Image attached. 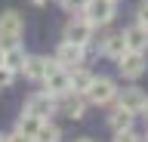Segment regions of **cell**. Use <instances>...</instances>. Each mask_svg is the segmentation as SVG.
<instances>
[{
    "mask_svg": "<svg viewBox=\"0 0 148 142\" xmlns=\"http://www.w3.org/2000/svg\"><path fill=\"white\" fill-rule=\"evenodd\" d=\"M49 68H53V65H49L43 56H28V59H25V68H22V74H25L28 80H46Z\"/></svg>",
    "mask_w": 148,
    "mask_h": 142,
    "instance_id": "11",
    "label": "cell"
},
{
    "mask_svg": "<svg viewBox=\"0 0 148 142\" xmlns=\"http://www.w3.org/2000/svg\"><path fill=\"white\" fill-rule=\"evenodd\" d=\"M6 142H34V139H31V136H25V133H12V136H6Z\"/></svg>",
    "mask_w": 148,
    "mask_h": 142,
    "instance_id": "23",
    "label": "cell"
},
{
    "mask_svg": "<svg viewBox=\"0 0 148 142\" xmlns=\"http://www.w3.org/2000/svg\"><path fill=\"white\" fill-rule=\"evenodd\" d=\"M53 111H56V96H49V93H34L25 102V114H34L37 121H49Z\"/></svg>",
    "mask_w": 148,
    "mask_h": 142,
    "instance_id": "6",
    "label": "cell"
},
{
    "mask_svg": "<svg viewBox=\"0 0 148 142\" xmlns=\"http://www.w3.org/2000/svg\"><path fill=\"white\" fill-rule=\"evenodd\" d=\"M83 62V47H74V43H59V49H56V65H62V68H80Z\"/></svg>",
    "mask_w": 148,
    "mask_h": 142,
    "instance_id": "8",
    "label": "cell"
},
{
    "mask_svg": "<svg viewBox=\"0 0 148 142\" xmlns=\"http://www.w3.org/2000/svg\"><path fill=\"white\" fill-rule=\"evenodd\" d=\"M136 22L148 28V0H142V3H139V10H136Z\"/></svg>",
    "mask_w": 148,
    "mask_h": 142,
    "instance_id": "21",
    "label": "cell"
},
{
    "mask_svg": "<svg viewBox=\"0 0 148 142\" xmlns=\"http://www.w3.org/2000/svg\"><path fill=\"white\" fill-rule=\"evenodd\" d=\"M92 80H96V77H92L86 68H74V71H71V93H80L83 96L92 86Z\"/></svg>",
    "mask_w": 148,
    "mask_h": 142,
    "instance_id": "16",
    "label": "cell"
},
{
    "mask_svg": "<svg viewBox=\"0 0 148 142\" xmlns=\"http://www.w3.org/2000/svg\"><path fill=\"white\" fill-rule=\"evenodd\" d=\"M25 59H28V56L22 53V47H18V43H16V47H6V49H3V65H6L9 71H16V74L25 68Z\"/></svg>",
    "mask_w": 148,
    "mask_h": 142,
    "instance_id": "15",
    "label": "cell"
},
{
    "mask_svg": "<svg viewBox=\"0 0 148 142\" xmlns=\"http://www.w3.org/2000/svg\"><path fill=\"white\" fill-rule=\"evenodd\" d=\"M92 40V25L83 16H74L65 25V43H74V47H86Z\"/></svg>",
    "mask_w": 148,
    "mask_h": 142,
    "instance_id": "4",
    "label": "cell"
},
{
    "mask_svg": "<svg viewBox=\"0 0 148 142\" xmlns=\"http://www.w3.org/2000/svg\"><path fill=\"white\" fill-rule=\"evenodd\" d=\"M145 142H148V136H145Z\"/></svg>",
    "mask_w": 148,
    "mask_h": 142,
    "instance_id": "28",
    "label": "cell"
},
{
    "mask_svg": "<svg viewBox=\"0 0 148 142\" xmlns=\"http://www.w3.org/2000/svg\"><path fill=\"white\" fill-rule=\"evenodd\" d=\"M133 117H136V114L133 111H127V108H114V111H111V117H108V123H111V130L114 133H123V130H133Z\"/></svg>",
    "mask_w": 148,
    "mask_h": 142,
    "instance_id": "14",
    "label": "cell"
},
{
    "mask_svg": "<svg viewBox=\"0 0 148 142\" xmlns=\"http://www.w3.org/2000/svg\"><path fill=\"white\" fill-rule=\"evenodd\" d=\"M114 142H145V139L136 136L133 130H123V133H114Z\"/></svg>",
    "mask_w": 148,
    "mask_h": 142,
    "instance_id": "20",
    "label": "cell"
},
{
    "mask_svg": "<svg viewBox=\"0 0 148 142\" xmlns=\"http://www.w3.org/2000/svg\"><path fill=\"white\" fill-rule=\"evenodd\" d=\"M99 49H102V56H108V59H123V53H130L127 40H123V31L120 34H105Z\"/></svg>",
    "mask_w": 148,
    "mask_h": 142,
    "instance_id": "13",
    "label": "cell"
},
{
    "mask_svg": "<svg viewBox=\"0 0 148 142\" xmlns=\"http://www.w3.org/2000/svg\"><path fill=\"white\" fill-rule=\"evenodd\" d=\"M59 108H62L65 117H71V121H80L83 111H86V99H83L80 93H68V96H62Z\"/></svg>",
    "mask_w": 148,
    "mask_h": 142,
    "instance_id": "10",
    "label": "cell"
},
{
    "mask_svg": "<svg viewBox=\"0 0 148 142\" xmlns=\"http://www.w3.org/2000/svg\"><path fill=\"white\" fill-rule=\"evenodd\" d=\"M74 142H92V139H74Z\"/></svg>",
    "mask_w": 148,
    "mask_h": 142,
    "instance_id": "26",
    "label": "cell"
},
{
    "mask_svg": "<svg viewBox=\"0 0 148 142\" xmlns=\"http://www.w3.org/2000/svg\"><path fill=\"white\" fill-rule=\"evenodd\" d=\"M59 139H62V130H59L56 123H49V121L40 123V130H37V136H34V142H59Z\"/></svg>",
    "mask_w": 148,
    "mask_h": 142,
    "instance_id": "18",
    "label": "cell"
},
{
    "mask_svg": "<svg viewBox=\"0 0 148 142\" xmlns=\"http://www.w3.org/2000/svg\"><path fill=\"white\" fill-rule=\"evenodd\" d=\"M43 84H46V93L49 96H59V99H62V96L71 93V71L62 68V65H53Z\"/></svg>",
    "mask_w": 148,
    "mask_h": 142,
    "instance_id": "5",
    "label": "cell"
},
{
    "mask_svg": "<svg viewBox=\"0 0 148 142\" xmlns=\"http://www.w3.org/2000/svg\"><path fill=\"white\" fill-rule=\"evenodd\" d=\"M12 80H16V71H9L6 65H0V90H6Z\"/></svg>",
    "mask_w": 148,
    "mask_h": 142,
    "instance_id": "19",
    "label": "cell"
},
{
    "mask_svg": "<svg viewBox=\"0 0 148 142\" xmlns=\"http://www.w3.org/2000/svg\"><path fill=\"white\" fill-rule=\"evenodd\" d=\"M123 40H127V49H133V53H142V49L148 47V28L145 25H130L127 31H123Z\"/></svg>",
    "mask_w": 148,
    "mask_h": 142,
    "instance_id": "12",
    "label": "cell"
},
{
    "mask_svg": "<svg viewBox=\"0 0 148 142\" xmlns=\"http://www.w3.org/2000/svg\"><path fill=\"white\" fill-rule=\"evenodd\" d=\"M56 3H59L62 10H83V3H86V0H56Z\"/></svg>",
    "mask_w": 148,
    "mask_h": 142,
    "instance_id": "22",
    "label": "cell"
},
{
    "mask_svg": "<svg viewBox=\"0 0 148 142\" xmlns=\"http://www.w3.org/2000/svg\"><path fill=\"white\" fill-rule=\"evenodd\" d=\"M22 31H25V19L16 10H6L0 16V49L16 47L18 40H22Z\"/></svg>",
    "mask_w": 148,
    "mask_h": 142,
    "instance_id": "1",
    "label": "cell"
},
{
    "mask_svg": "<svg viewBox=\"0 0 148 142\" xmlns=\"http://www.w3.org/2000/svg\"><path fill=\"white\" fill-rule=\"evenodd\" d=\"M117 68H120V74L130 77V80H136V77L145 74V56L142 53H123V59H117Z\"/></svg>",
    "mask_w": 148,
    "mask_h": 142,
    "instance_id": "7",
    "label": "cell"
},
{
    "mask_svg": "<svg viewBox=\"0 0 148 142\" xmlns=\"http://www.w3.org/2000/svg\"><path fill=\"white\" fill-rule=\"evenodd\" d=\"M114 3H117V0H86V3H83V19L90 22L92 28L108 25V22L114 19Z\"/></svg>",
    "mask_w": 148,
    "mask_h": 142,
    "instance_id": "2",
    "label": "cell"
},
{
    "mask_svg": "<svg viewBox=\"0 0 148 142\" xmlns=\"http://www.w3.org/2000/svg\"><path fill=\"white\" fill-rule=\"evenodd\" d=\"M0 142H6V136H0Z\"/></svg>",
    "mask_w": 148,
    "mask_h": 142,
    "instance_id": "27",
    "label": "cell"
},
{
    "mask_svg": "<svg viewBox=\"0 0 148 142\" xmlns=\"http://www.w3.org/2000/svg\"><path fill=\"white\" fill-rule=\"evenodd\" d=\"M40 123H43V121H37L34 114H25V111H22V117H18V123H16V130L34 139V136H37V130H40Z\"/></svg>",
    "mask_w": 148,
    "mask_h": 142,
    "instance_id": "17",
    "label": "cell"
},
{
    "mask_svg": "<svg viewBox=\"0 0 148 142\" xmlns=\"http://www.w3.org/2000/svg\"><path fill=\"white\" fill-rule=\"evenodd\" d=\"M142 114H145V117H148V102H145V108H142Z\"/></svg>",
    "mask_w": 148,
    "mask_h": 142,
    "instance_id": "25",
    "label": "cell"
},
{
    "mask_svg": "<svg viewBox=\"0 0 148 142\" xmlns=\"http://www.w3.org/2000/svg\"><path fill=\"white\" fill-rule=\"evenodd\" d=\"M145 93L139 90V86H127V90H120L117 93V105L120 108H127V111H133V114H139L142 108H145Z\"/></svg>",
    "mask_w": 148,
    "mask_h": 142,
    "instance_id": "9",
    "label": "cell"
},
{
    "mask_svg": "<svg viewBox=\"0 0 148 142\" xmlns=\"http://www.w3.org/2000/svg\"><path fill=\"white\" fill-rule=\"evenodd\" d=\"M117 86H114V80H108V77H96L92 80V86L83 93V99L90 105H108V102H114L117 99Z\"/></svg>",
    "mask_w": 148,
    "mask_h": 142,
    "instance_id": "3",
    "label": "cell"
},
{
    "mask_svg": "<svg viewBox=\"0 0 148 142\" xmlns=\"http://www.w3.org/2000/svg\"><path fill=\"white\" fill-rule=\"evenodd\" d=\"M34 3H37V6H43V3H49V0H34Z\"/></svg>",
    "mask_w": 148,
    "mask_h": 142,
    "instance_id": "24",
    "label": "cell"
}]
</instances>
